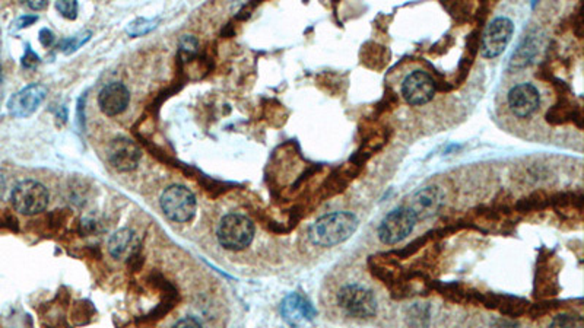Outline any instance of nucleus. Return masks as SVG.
<instances>
[{
    "mask_svg": "<svg viewBox=\"0 0 584 328\" xmlns=\"http://www.w3.org/2000/svg\"><path fill=\"white\" fill-rule=\"evenodd\" d=\"M159 204L170 221L179 223L192 221L197 206L194 194L183 186L168 187L161 196Z\"/></svg>",
    "mask_w": 584,
    "mask_h": 328,
    "instance_id": "39448f33",
    "label": "nucleus"
},
{
    "mask_svg": "<svg viewBox=\"0 0 584 328\" xmlns=\"http://www.w3.org/2000/svg\"><path fill=\"white\" fill-rule=\"evenodd\" d=\"M142 151L128 138H117L110 146V162L120 173H130L138 168Z\"/></svg>",
    "mask_w": 584,
    "mask_h": 328,
    "instance_id": "f8f14e48",
    "label": "nucleus"
},
{
    "mask_svg": "<svg viewBox=\"0 0 584 328\" xmlns=\"http://www.w3.org/2000/svg\"><path fill=\"white\" fill-rule=\"evenodd\" d=\"M550 328H584V321L578 314L564 312L556 315Z\"/></svg>",
    "mask_w": 584,
    "mask_h": 328,
    "instance_id": "f3484780",
    "label": "nucleus"
},
{
    "mask_svg": "<svg viewBox=\"0 0 584 328\" xmlns=\"http://www.w3.org/2000/svg\"><path fill=\"white\" fill-rule=\"evenodd\" d=\"M47 96V88L39 83H32L14 94L8 101V111L12 117L27 118L32 116L43 104Z\"/></svg>",
    "mask_w": 584,
    "mask_h": 328,
    "instance_id": "9d476101",
    "label": "nucleus"
},
{
    "mask_svg": "<svg viewBox=\"0 0 584 328\" xmlns=\"http://www.w3.org/2000/svg\"><path fill=\"white\" fill-rule=\"evenodd\" d=\"M507 105L517 118H529L538 113L541 107V92L530 82H521L507 94Z\"/></svg>",
    "mask_w": 584,
    "mask_h": 328,
    "instance_id": "6e6552de",
    "label": "nucleus"
},
{
    "mask_svg": "<svg viewBox=\"0 0 584 328\" xmlns=\"http://www.w3.org/2000/svg\"><path fill=\"white\" fill-rule=\"evenodd\" d=\"M47 5H48V2H41V0H39V2H27V6L34 9V10H41V9L47 8Z\"/></svg>",
    "mask_w": 584,
    "mask_h": 328,
    "instance_id": "a878e982",
    "label": "nucleus"
},
{
    "mask_svg": "<svg viewBox=\"0 0 584 328\" xmlns=\"http://www.w3.org/2000/svg\"><path fill=\"white\" fill-rule=\"evenodd\" d=\"M444 203V194L437 186H427L414 193L407 201V208L411 209L418 219H428L436 215Z\"/></svg>",
    "mask_w": 584,
    "mask_h": 328,
    "instance_id": "ddd939ff",
    "label": "nucleus"
},
{
    "mask_svg": "<svg viewBox=\"0 0 584 328\" xmlns=\"http://www.w3.org/2000/svg\"><path fill=\"white\" fill-rule=\"evenodd\" d=\"M0 83H2V63H0Z\"/></svg>",
    "mask_w": 584,
    "mask_h": 328,
    "instance_id": "bb28decb",
    "label": "nucleus"
},
{
    "mask_svg": "<svg viewBox=\"0 0 584 328\" xmlns=\"http://www.w3.org/2000/svg\"><path fill=\"white\" fill-rule=\"evenodd\" d=\"M418 219L407 206H401L384 216L379 226V238L386 245H396L412 234Z\"/></svg>",
    "mask_w": 584,
    "mask_h": 328,
    "instance_id": "20e7f679",
    "label": "nucleus"
},
{
    "mask_svg": "<svg viewBox=\"0 0 584 328\" xmlns=\"http://www.w3.org/2000/svg\"><path fill=\"white\" fill-rule=\"evenodd\" d=\"M402 95L409 105H425L436 95V83L424 70H414L402 82Z\"/></svg>",
    "mask_w": 584,
    "mask_h": 328,
    "instance_id": "1a4fd4ad",
    "label": "nucleus"
},
{
    "mask_svg": "<svg viewBox=\"0 0 584 328\" xmlns=\"http://www.w3.org/2000/svg\"><path fill=\"white\" fill-rule=\"evenodd\" d=\"M91 39V31H83L78 35L70 36L68 40H63L60 43V50L65 54H72L73 52L79 50V48Z\"/></svg>",
    "mask_w": 584,
    "mask_h": 328,
    "instance_id": "6ab92c4d",
    "label": "nucleus"
},
{
    "mask_svg": "<svg viewBox=\"0 0 584 328\" xmlns=\"http://www.w3.org/2000/svg\"><path fill=\"white\" fill-rule=\"evenodd\" d=\"M157 23H158L157 19L139 18V19H136V21H133V22L129 23L128 28H126V32L130 36H142V35H145L148 32H151L152 30H155L157 28Z\"/></svg>",
    "mask_w": 584,
    "mask_h": 328,
    "instance_id": "a211bd4d",
    "label": "nucleus"
},
{
    "mask_svg": "<svg viewBox=\"0 0 584 328\" xmlns=\"http://www.w3.org/2000/svg\"><path fill=\"white\" fill-rule=\"evenodd\" d=\"M56 9L60 12L61 17L68 19H77L78 17V2L74 0H60L54 3Z\"/></svg>",
    "mask_w": 584,
    "mask_h": 328,
    "instance_id": "aec40b11",
    "label": "nucleus"
},
{
    "mask_svg": "<svg viewBox=\"0 0 584 328\" xmlns=\"http://www.w3.org/2000/svg\"><path fill=\"white\" fill-rule=\"evenodd\" d=\"M254 225L244 215L231 213L222 217L218 226L219 244L230 251H241L252 244Z\"/></svg>",
    "mask_w": 584,
    "mask_h": 328,
    "instance_id": "f03ea898",
    "label": "nucleus"
},
{
    "mask_svg": "<svg viewBox=\"0 0 584 328\" xmlns=\"http://www.w3.org/2000/svg\"><path fill=\"white\" fill-rule=\"evenodd\" d=\"M39 19L37 18L35 15H22V17H19L14 23H12V31H18V30H23V28H27V27H30V25H32V23Z\"/></svg>",
    "mask_w": 584,
    "mask_h": 328,
    "instance_id": "5701e85b",
    "label": "nucleus"
},
{
    "mask_svg": "<svg viewBox=\"0 0 584 328\" xmlns=\"http://www.w3.org/2000/svg\"><path fill=\"white\" fill-rule=\"evenodd\" d=\"M22 66L23 67H27V69H34L37 65H39V62H40V58H39V56H37L35 53H34V50H31V47L30 45H27V50H25V54L22 56Z\"/></svg>",
    "mask_w": 584,
    "mask_h": 328,
    "instance_id": "4be33fe9",
    "label": "nucleus"
},
{
    "mask_svg": "<svg viewBox=\"0 0 584 328\" xmlns=\"http://www.w3.org/2000/svg\"><path fill=\"white\" fill-rule=\"evenodd\" d=\"M358 229V217L351 212H333L320 216L310 226L308 238L314 245L334 247L350 239Z\"/></svg>",
    "mask_w": 584,
    "mask_h": 328,
    "instance_id": "f257e3e1",
    "label": "nucleus"
},
{
    "mask_svg": "<svg viewBox=\"0 0 584 328\" xmlns=\"http://www.w3.org/2000/svg\"><path fill=\"white\" fill-rule=\"evenodd\" d=\"M138 237L133 232L132 229L123 228L119 229L117 232L110 238L108 241V251L117 260L129 259L133 252L138 250Z\"/></svg>",
    "mask_w": 584,
    "mask_h": 328,
    "instance_id": "2eb2a0df",
    "label": "nucleus"
},
{
    "mask_svg": "<svg viewBox=\"0 0 584 328\" xmlns=\"http://www.w3.org/2000/svg\"><path fill=\"white\" fill-rule=\"evenodd\" d=\"M172 328H203V327L201 325V322H199L197 320H194L192 317H188V318H183V320L177 321V324L174 325Z\"/></svg>",
    "mask_w": 584,
    "mask_h": 328,
    "instance_id": "b1692460",
    "label": "nucleus"
},
{
    "mask_svg": "<svg viewBox=\"0 0 584 328\" xmlns=\"http://www.w3.org/2000/svg\"><path fill=\"white\" fill-rule=\"evenodd\" d=\"M536 48H538L536 40H535V39H532V36H529V39H527V40H525V41H523V44H521V45L517 48V52L513 54V58H512V66H517V67H520V66H525V65H527L529 62H532L533 56L536 54Z\"/></svg>",
    "mask_w": 584,
    "mask_h": 328,
    "instance_id": "dca6fc26",
    "label": "nucleus"
},
{
    "mask_svg": "<svg viewBox=\"0 0 584 328\" xmlns=\"http://www.w3.org/2000/svg\"><path fill=\"white\" fill-rule=\"evenodd\" d=\"M514 34V22L507 17H499L492 19L481 40V54L485 58H495L501 56L507 45L510 44Z\"/></svg>",
    "mask_w": 584,
    "mask_h": 328,
    "instance_id": "0eeeda50",
    "label": "nucleus"
},
{
    "mask_svg": "<svg viewBox=\"0 0 584 328\" xmlns=\"http://www.w3.org/2000/svg\"><path fill=\"white\" fill-rule=\"evenodd\" d=\"M40 43L44 47H52V44L54 43V34L52 31H50V30H47V28H43L40 31Z\"/></svg>",
    "mask_w": 584,
    "mask_h": 328,
    "instance_id": "393cba45",
    "label": "nucleus"
},
{
    "mask_svg": "<svg viewBox=\"0 0 584 328\" xmlns=\"http://www.w3.org/2000/svg\"><path fill=\"white\" fill-rule=\"evenodd\" d=\"M10 201L21 215L32 216L46 210L48 204L47 188L34 179H23L14 187Z\"/></svg>",
    "mask_w": 584,
    "mask_h": 328,
    "instance_id": "423d86ee",
    "label": "nucleus"
},
{
    "mask_svg": "<svg viewBox=\"0 0 584 328\" xmlns=\"http://www.w3.org/2000/svg\"><path fill=\"white\" fill-rule=\"evenodd\" d=\"M197 47H199V43H197V40L194 39V36L185 35L184 39L181 40V43H180V52L183 54L193 56L197 52Z\"/></svg>",
    "mask_w": 584,
    "mask_h": 328,
    "instance_id": "412c9836",
    "label": "nucleus"
},
{
    "mask_svg": "<svg viewBox=\"0 0 584 328\" xmlns=\"http://www.w3.org/2000/svg\"><path fill=\"white\" fill-rule=\"evenodd\" d=\"M339 308L352 318L368 320L377 314V299L372 292L361 285H346L338 294Z\"/></svg>",
    "mask_w": 584,
    "mask_h": 328,
    "instance_id": "7ed1b4c3",
    "label": "nucleus"
},
{
    "mask_svg": "<svg viewBox=\"0 0 584 328\" xmlns=\"http://www.w3.org/2000/svg\"><path fill=\"white\" fill-rule=\"evenodd\" d=\"M130 101L129 89L120 82L108 83L101 89L98 95V105L101 111L108 116L114 117L121 114L128 108Z\"/></svg>",
    "mask_w": 584,
    "mask_h": 328,
    "instance_id": "4468645a",
    "label": "nucleus"
},
{
    "mask_svg": "<svg viewBox=\"0 0 584 328\" xmlns=\"http://www.w3.org/2000/svg\"><path fill=\"white\" fill-rule=\"evenodd\" d=\"M283 321L294 328H304L312 324L316 318L317 311L312 302L298 294H291L283 299L281 305Z\"/></svg>",
    "mask_w": 584,
    "mask_h": 328,
    "instance_id": "9b49d317",
    "label": "nucleus"
}]
</instances>
